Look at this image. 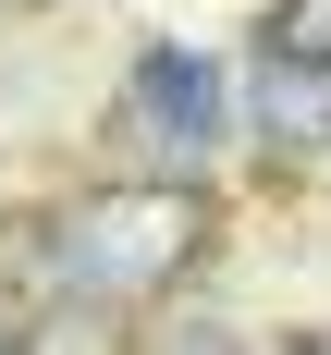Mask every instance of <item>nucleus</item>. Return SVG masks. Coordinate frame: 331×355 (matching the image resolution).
<instances>
[{"label":"nucleus","mask_w":331,"mask_h":355,"mask_svg":"<svg viewBox=\"0 0 331 355\" xmlns=\"http://www.w3.org/2000/svg\"><path fill=\"white\" fill-rule=\"evenodd\" d=\"M196 233H209V209L184 184H123V196H86L49 233V282L62 294H147L196 257Z\"/></svg>","instance_id":"obj_1"},{"label":"nucleus","mask_w":331,"mask_h":355,"mask_svg":"<svg viewBox=\"0 0 331 355\" xmlns=\"http://www.w3.org/2000/svg\"><path fill=\"white\" fill-rule=\"evenodd\" d=\"M110 135L135 147V159H209L221 147V62H196V49H147L135 73H123V98H110Z\"/></svg>","instance_id":"obj_2"},{"label":"nucleus","mask_w":331,"mask_h":355,"mask_svg":"<svg viewBox=\"0 0 331 355\" xmlns=\"http://www.w3.org/2000/svg\"><path fill=\"white\" fill-rule=\"evenodd\" d=\"M257 135L270 147H331V62H282V49H257Z\"/></svg>","instance_id":"obj_3"},{"label":"nucleus","mask_w":331,"mask_h":355,"mask_svg":"<svg viewBox=\"0 0 331 355\" xmlns=\"http://www.w3.org/2000/svg\"><path fill=\"white\" fill-rule=\"evenodd\" d=\"M270 49L282 62H331V0H282L270 12Z\"/></svg>","instance_id":"obj_4"},{"label":"nucleus","mask_w":331,"mask_h":355,"mask_svg":"<svg viewBox=\"0 0 331 355\" xmlns=\"http://www.w3.org/2000/svg\"><path fill=\"white\" fill-rule=\"evenodd\" d=\"M282 355H331V343H282Z\"/></svg>","instance_id":"obj_5"}]
</instances>
